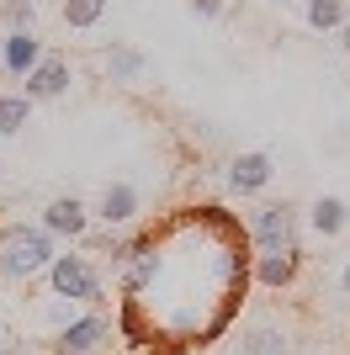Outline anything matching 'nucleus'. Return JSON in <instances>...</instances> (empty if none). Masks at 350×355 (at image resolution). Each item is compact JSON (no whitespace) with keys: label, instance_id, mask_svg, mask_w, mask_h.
Masks as SVG:
<instances>
[{"label":"nucleus","instance_id":"nucleus-1","mask_svg":"<svg viewBox=\"0 0 350 355\" xmlns=\"http://www.w3.org/2000/svg\"><path fill=\"white\" fill-rule=\"evenodd\" d=\"M249 228L223 207H181L128 239L117 260V329L144 355H197L239 318Z\"/></svg>","mask_w":350,"mask_h":355},{"label":"nucleus","instance_id":"nucleus-2","mask_svg":"<svg viewBox=\"0 0 350 355\" xmlns=\"http://www.w3.org/2000/svg\"><path fill=\"white\" fill-rule=\"evenodd\" d=\"M58 254V239L48 234L43 223L38 228H27V223H16V228H6L0 234V282H38L48 266H53Z\"/></svg>","mask_w":350,"mask_h":355},{"label":"nucleus","instance_id":"nucleus-3","mask_svg":"<svg viewBox=\"0 0 350 355\" xmlns=\"http://www.w3.org/2000/svg\"><path fill=\"white\" fill-rule=\"evenodd\" d=\"M38 282H48V297H69L80 308H101L106 302V276L90 254H53V266Z\"/></svg>","mask_w":350,"mask_h":355},{"label":"nucleus","instance_id":"nucleus-4","mask_svg":"<svg viewBox=\"0 0 350 355\" xmlns=\"http://www.w3.org/2000/svg\"><path fill=\"white\" fill-rule=\"evenodd\" d=\"M249 250L265 254V250H303L297 244V212L292 207H260L249 218Z\"/></svg>","mask_w":350,"mask_h":355},{"label":"nucleus","instance_id":"nucleus-5","mask_svg":"<svg viewBox=\"0 0 350 355\" xmlns=\"http://www.w3.org/2000/svg\"><path fill=\"white\" fill-rule=\"evenodd\" d=\"M138 212H144V191H138L133 180H112V186L96 196L90 218H101V228H128V223H138Z\"/></svg>","mask_w":350,"mask_h":355},{"label":"nucleus","instance_id":"nucleus-6","mask_svg":"<svg viewBox=\"0 0 350 355\" xmlns=\"http://www.w3.org/2000/svg\"><path fill=\"white\" fill-rule=\"evenodd\" d=\"M43 37H38V32H6V37H0V69L11 74V80H27L32 69H38V64H43Z\"/></svg>","mask_w":350,"mask_h":355},{"label":"nucleus","instance_id":"nucleus-7","mask_svg":"<svg viewBox=\"0 0 350 355\" xmlns=\"http://www.w3.org/2000/svg\"><path fill=\"white\" fill-rule=\"evenodd\" d=\"M43 228L53 239H74V244H80V239L90 234V207L80 202V196H53L48 212H43Z\"/></svg>","mask_w":350,"mask_h":355},{"label":"nucleus","instance_id":"nucleus-8","mask_svg":"<svg viewBox=\"0 0 350 355\" xmlns=\"http://www.w3.org/2000/svg\"><path fill=\"white\" fill-rule=\"evenodd\" d=\"M271 175H276V159H271L265 148L233 154V164H228V186H233L239 196H255V191H265V186H271Z\"/></svg>","mask_w":350,"mask_h":355},{"label":"nucleus","instance_id":"nucleus-9","mask_svg":"<svg viewBox=\"0 0 350 355\" xmlns=\"http://www.w3.org/2000/svg\"><path fill=\"white\" fill-rule=\"evenodd\" d=\"M297 266H303V250L249 254V282H260V286H292V282H297Z\"/></svg>","mask_w":350,"mask_h":355},{"label":"nucleus","instance_id":"nucleus-10","mask_svg":"<svg viewBox=\"0 0 350 355\" xmlns=\"http://www.w3.org/2000/svg\"><path fill=\"white\" fill-rule=\"evenodd\" d=\"M22 85H27V90H22L27 101H58V96L69 90V64L53 59V53H43V64H38V69H32Z\"/></svg>","mask_w":350,"mask_h":355},{"label":"nucleus","instance_id":"nucleus-11","mask_svg":"<svg viewBox=\"0 0 350 355\" xmlns=\"http://www.w3.org/2000/svg\"><path fill=\"white\" fill-rule=\"evenodd\" d=\"M308 228H313L319 239H340L350 228L345 196H313V207H308Z\"/></svg>","mask_w":350,"mask_h":355},{"label":"nucleus","instance_id":"nucleus-12","mask_svg":"<svg viewBox=\"0 0 350 355\" xmlns=\"http://www.w3.org/2000/svg\"><path fill=\"white\" fill-rule=\"evenodd\" d=\"M101 69L112 74V80H144L149 74V59L138 53V48H128V43H112L101 53Z\"/></svg>","mask_w":350,"mask_h":355},{"label":"nucleus","instance_id":"nucleus-13","mask_svg":"<svg viewBox=\"0 0 350 355\" xmlns=\"http://www.w3.org/2000/svg\"><path fill=\"white\" fill-rule=\"evenodd\" d=\"M32 122V101L27 96H0V138H16Z\"/></svg>","mask_w":350,"mask_h":355},{"label":"nucleus","instance_id":"nucleus-14","mask_svg":"<svg viewBox=\"0 0 350 355\" xmlns=\"http://www.w3.org/2000/svg\"><path fill=\"white\" fill-rule=\"evenodd\" d=\"M106 6H112V0H64V27H74V32L96 27L106 16Z\"/></svg>","mask_w":350,"mask_h":355},{"label":"nucleus","instance_id":"nucleus-15","mask_svg":"<svg viewBox=\"0 0 350 355\" xmlns=\"http://www.w3.org/2000/svg\"><path fill=\"white\" fill-rule=\"evenodd\" d=\"M239 355H287V334L281 329H249L239 340Z\"/></svg>","mask_w":350,"mask_h":355},{"label":"nucleus","instance_id":"nucleus-16","mask_svg":"<svg viewBox=\"0 0 350 355\" xmlns=\"http://www.w3.org/2000/svg\"><path fill=\"white\" fill-rule=\"evenodd\" d=\"M345 0H308V27L313 32H340V21H345Z\"/></svg>","mask_w":350,"mask_h":355},{"label":"nucleus","instance_id":"nucleus-17","mask_svg":"<svg viewBox=\"0 0 350 355\" xmlns=\"http://www.w3.org/2000/svg\"><path fill=\"white\" fill-rule=\"evenodd\" d=\"M6 27L11 32H38V6H32V0H6Z\"/></svg>","mask_w":350,"mask_h":355},{"label":"nucleus","instance_id":"nucleus-18","mask_svg":"<svg viewBox=\"0 0 350 355\" xmlns=\"http://www.w3.org/2000/svg\"><path fill=\"white\" fill-rule=\"evenodd\" d=\"M191 11H197V16H207V21H212V16H223V0H191Z\"/></svg>","mask_w":350,"mask_h":355},{"label":"nucleus","instance_id":"nucleus-19","mask_svg":"<svg viewBox=\"0 0 350 355\" xmlns=\"http://www.w3.org/2000/svg\"><path fill=\"white\" fill-rule=\"evenodd\" d=\"M340 37H345V48H350V11H345V21H340Z\"/></svg>","mask_w":350,"mask_h":355},{"label":"nucleus","instance_id":"nucleus-20","mask_svg":"<svg viewBox=\"0 0 350 355\" xmlns=\"http://www.w3.org/2000/svg\"><path fill=\"white\" fill-rule=\"evenodd\" d=\"M340 286H345V297H350V266H345V270H340Z\"/></svg>","mask_w":350,"mask_h":355},{"label":"nucleus","instance_id":"nucleus-21","mask_svg":"<svg viewBox=\"0 0 350 355\" xmlns=\"http://www.w3.org/2000/svg\"><path fill=\"white\" fill-rule=\"evenodd\" d=\"M0 355H6V340H0Z\"/></svg>","mask_w":350,"mask_h":355}]
</instances>
